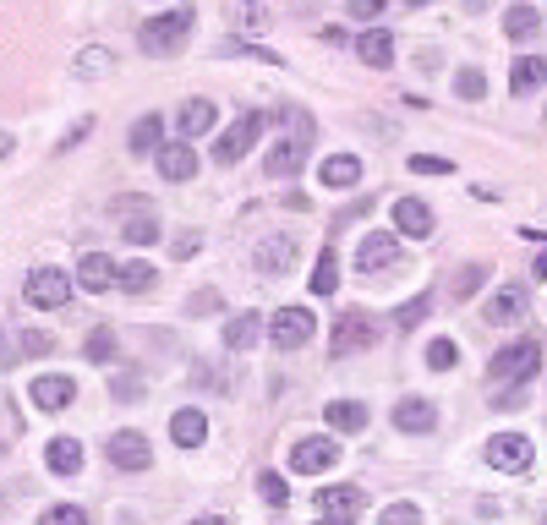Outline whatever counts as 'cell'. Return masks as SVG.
Segmentation results:
<instances>
[{"label": "cell", "instance_id": "74e56055", "mask_svg": "<svg viewBox=\"0 0 547 525\" xmlns=\"http://www.w3.org/2000/svg\"><path fill=\"white\" fill-rule=\"evenodd\" d=\"M378 525H422V509H416V504H389L378 515Z\"/></svg>", "mask_w": 547, "mask_h": 525}, {"label": "cell", "instance_id": "8fae6325", "mask_svg": "<svg viewBox=\"0 0 547 525\" xmlns=\"http://www.w3.org/2000/svg\"><path fill=\"white\" fill-rule=\"evenodd\" d=\"M110 285H115V258L110 252H83V258H77V290L104 296Z\"/></svg>", "mask_w": 547, "mask_h": 525}, {"label": "cell", "instance_id": "d4e9b609", "mask_svg": "<svg viewBox=\"0 0 547 525\" xmlns=\"http://www.w3.org/2000/svg\"><path fill=\"white\" fill-rule=\"evenodd\" d=\"M318 181L323 186H356V181H362V159H356V154H329L318 165Z\"/></svg>", "mask_w": 547, "mask_h": 525}, {"label": "cell", "instance_id": "7dc6e473", "mask_svg": "<svg viewBox=\"0 0 547 525\" xmlns=\"http://www.w3.org/2000/svg\"><path fill=\"white\" fill-rule=\"evenodd\" d=\"M214 307H219L214 290H197V296H192V312H197V318H203V312H214Z\"/></svg>", "mask_w": 547, "mask_h": 525}, {"label": "cell", "instance_id": "f6af8a7d", "mask_svg": "<svg viewBox=\"0 0 547 525\" xmlns=\"http://www.w3.org/2000/svg\"><path fill=\"white\" fill-rule=\"evenodd\" d=\"M17 345H22V356H44V350H50L44 334H17Z\"/></svg>", "mask_w": 547, "mask_h": 525}, {"label": "cell", "instance_id": "f1b7e54d", "mask_svg": "<svg viewBox=\"0 0 547 525\" xmlns=\"http://www.w3.org/2000/svg\"><path fill=\"white\" fill-rule=\"evenodd\" d=\"M115 285L132 290V296H148L159 285V268L154 263H115Z\"/></svg>", "mask_w": 547, "mask_h": 525}, {"label": "cell", "instance_id": "ab89813d", "mask_svg": "<svg viewBox=\"0 0 547 525\" xmlns=\"http://www.w3.org/2000/svg\"><path fill=\"white\" fill-rule=\"evenodd\" d=\"M110 394L115 400H137V394H143V372H115Z\"/></svg>", "mask_w": 547, "mask_h": 525}, {"label": "cell", "instance_id": "c3c4849f", "mask_svg": "<svg viewBox=\"0 0 547 525\" xmlns=\"http://www.w3.org/2000/svg\"><path fill=\"white\" fill-rule=\"evenodd\" d=\"M88 132H93V121H77V126H72V132H66V143H61V148H77V143H83V137H88Z\"/></svg>", "mask_w": 547, "mask_h": 525}, {"label": "cell", "instance_id": "f907efd6", "mask_svg": "<svg viewBox=\"0 0 547 525\" xmlns=\"http://www.w3.org/2000/svg\"><path fill=\"white\" fill-rule=\"evenodd\" d=\"M192 525H230L225 515H203V520H192Z\"/></svg>", "mask_w": 547, "mask_h": 525}, {"label": "cell", "instance_id": "816d5d0a", "mask_svg": "<svg viewBox=\"0 0 547 525\" xmlns=\"http://www.w3.org/2000/svg\"><path fill=\"white\" fill-rule=\"evenodd\" d=\"M531 268H537V279H547V252H542V258H537V263H531Z\"/></svg>", "mask_w": 547, "mask_h": 525}, {"label": "cell", "instance_id": "681fc988", "mask_svg": "<svg viewBox=\"0 0 547 525\" xmlns=\"http://www.w3.org/2000/svg\"><path fill=\"white\" fill-rule=\"evenodd\" d=\"M17 356H22V350H6V334H0V367H11Z\"/></svg>", "mask_w": 547, "mask_h": 525}, {"label": "cell", "instance_id": "1f68e13d", "mask_svg": "<svg viewBox=\"0 0 547 525\" xmlns=\"http://www.w3.org/2000/svg\"><path fill=\"white\" fill-rule=\"evenodd\" d=\"M307 290H312V296H334V290H340V268H334V252H318V268L307 274Z\"/></svg>", "mask_w": 547, "mask_h": 525}, {"label": "cell", "instance_id": "ac0fdd59", "mask_svg": "<svg viewBox=\"0 0 547 525\" xmlns=\"http://www.w3.org/2000/svg\"><path fill=\"white\" fill-rule=\"evenodd\" d=\"M356 263H362L367 274H383L389 263H400V241L383 236V230H378V236H362V252H356Z\"/></svg>", "mask_w": 547, "mask_h": 525}, {"label": "cell", "instance_id": "5bb4252c", "mask_svg": "<svg viewBox=\"0 0 547 525\" xmlns=\"http://www.w3.org/2000/svg\"><path fill=\"white\" fill-rule=\"evenodd\" d=\"M33 405H39V411H66V405L77 400V383L66 378V372H55V378H33Z\"/></svg>", "mask_w": 547, "mask_h": 525}, {"label": "cell", "instance_id": "d590c367", "mask_svg": "<svg viewBox=\"0 0 547 525\" xmlns=\"http://www.w3.org/2000/svg\"><path fill=\"white\" fill-rule=\"evenodd\" d=\"M83 356H88V361H115V334H110V329H93L88 345H83Z\"/></svg>", "mask_w": 547, "mask_h": 525}, {"label": "cell", "instance_id": "4316f807", "mask_svg": "<svg viewBox=\"0 0 547 525\" xmlns=\"http://www.w3.org/2000/svg\"><path fill=\"white\" fill-rule=\"evenodd\" d=\"M126 148H132V154H159V148H165V121H159V115H143V121H132V137H126Z\"/></svg>", "mask_w": 547, "mask_h": 525}, {"label": "cell", "instance_id": "60d3db41", "mask_svg": "<svg viewBox=\"0 0 547 525\" xmlns=\"http://www.w3.org/2000/svg\"><path fill=\"white\" fill-rule=\"evenodd\" d=\"M411 170H416V175H455V165H449V159H433V154H411Z\"/></svg>", "mask_w": 547, "mask_h": 525}, {"label": "cell", "instance_id": "277c9868", "mask_svg": "<svg viewBox=\"0 0 547 525\" xmlns=\"http://www.w3.org/2000/svg\"><path fill=\"white\" fill-rule=\"evenodd\" d=\"M318 334V318H312L307 307H279L274 318H269V340H274V350H301Z\"/></svg>", "mask_w": 547, "mask_h": 525}, {"label": "cell", "instance_id": "11a10c76", "mask_svg": "<svg viewBox=\"0 0 547 525\" xmlns=\"http://www.w3.org/2000/svg\"><path fill=\"white\" fill-rule=\"evenodd\" d=\"M323 525H340V520H323Z\"/></svg>", "mask_w": 547, "mask_h": 525}, {"label": "cell", "instance_id": "e0dca14e", "mask_svg": "<svg viewBox=\"0 0 547 525\" xmlns=\"http://www.w3.org/2000/svg\"><path fill=\"white\" fill-rule=\"evenodd\" d=\"M394 230H405V236H433V208L422 203V197H400L394 203Z\"/></svg>", "mask_w": 547, "mask_h": 525}, {"label": "cell", "instance_id": "83f0119b", "mask_svg": "<svg viewBox=\"0 0 547 525\" xmlns=\"http://www.w3.org/2000/svg\"><path fill=\"white\" fill-rule=\"evenodd\" d=\"M263 334V318L258 312H236V318L225 323V350H252Z\"/></svg>", "mask_w": 547, "mask_h": 525}, {"label": "cell", "instance_id": "603a6c76", "mask_svg": "<svg viewBox=\"0 0 547 525\" xmlns=\"http://www.w3.org/2000/svg\"><path fill=\"white\" fill-rule=\"evenodd\" d=\"M290 263H296V236H269L258 247V268H263V274H290Z\"/></svg>", "mask_w": 547, "mask_h": 525}, {"label": "cell", "instance_id": "bcb514c9", "mask_svg": "<svg viewBox=\"0 0 547 525\" xmlns=\"http://www.w3.org/2000/svg\"><path fill=\"white\" fill-rule=\"evenodd\" d=\"M367 208H372V197H362V203H351V208H340V214H334V225H351V219H367Z\"/></svg>", "mask_w": 547, "mask_h": 525}, {"label": "cell", "instance_id": "2e32d148", "mask_svg": "<svg viewBox=\"0 0 547 525\" xmlns=\"http://www.w3.org/2000/svg\"><path fill=\"white\" fill-rule=\"evenodd\" d=\"M520 318H526V285H504L487 301V323H498V329H515Z\"/></svg>", "mask_w": 547, "mask_h": 525}, {"label": "cell", "instance_id": "44dd1931", "mask_svg": "<svg viewBox=\"0 0 547 525\" xmlns=\"http://www.w3.org/2000/svg\"><path fill=\"white\" fill-rule=\"evenodd\" d=\"M356 50H362V61L372 66V72H389V66H394V33L367 28L362 39H356Z\"/></svg>", "mask_w": 547, "mask_h": 525}, {"label": "cell", "instance_id": "7bdbcfd3", "mask_svg": "<svg viewBox=\"0 0 547 525\" xmlns=\"http://www.w3.org/2000/svg\"><path fill=\"white\" fill-rule=\"evenodd\" d=\"M482 279H487V268L482 263H471V268H465V274L455 279V296L465 301V296H476V285H482Z\"/></svg>", "mask_w": 547, "mask_h": 525}, {"label": "cell", "instance_id": "4fadbf2b", "mask_svg": "<svg viewBox=\"0 0 547 525\" xmlns=\"http://www.w3.org/2000/svg\"><path fill=\"white\" fill-rule=\"evenodd\" d=\"M318 515L351 525L356 515H362V487H323V493H318Z\"/></svg>", "mask_w": 547, "mask_h": 525}, {"label": "cell", "instance_id": "8d00e7d4", "mask_svg": "<svg viewBox=\"0 0 547 525\" xmlns=\"http://www.w3.org/2000/svg\"><path fill=\"white\" fill-rule=\"evenodd\" d=\"M455 93H460V99H482V93H487V77L476 72V66H465V72L455 77Z\"/></svg>", "mask_w": 547, "mask_h": 525}, {"label": "cell", "instance_id": "8992f818", "mask_svg": "<svg viewBox=\"0 0 547 525\" xmlns=\"http://www.w3.org/2000/svg\"><path fill=\"white\" fill-rule=\"evenodd\" d=\"M487 465H493V471H509V476L531 471V438L493 433V438H487Z\"/></svg>", "mask_w": 547, "mask_h": 525}, {"label": "cell", "instance_id": "cb8c5ba5", "mask_svg": "<svg viewBox=\"0 0 547 525\" xmlns=\"http://www.w3.org/2000/svg\"><path fill=\"white\" fill-rule=\"evenodd\" d=\"M547 83V55H520L515 66H509V88L515 93H537Z\"/></svg>", "mask_w": 547, "mask_h": 525}, {"label": "cell", "instance_id": "7c38bea8", "mask_svg": "<svg viewBox=\"0 0 547 525\" xmlns=\"http://www.w3.org/2000/svg\"><path fill=\"white\" fill-rule=\"evenodd\" d=\"M394 427H400V433H433V427H438V405L422 400V394H405V400L394 405Z\"/></svg>", "mask_w": 547, "mask_h": 525}, {"label": "cell", "instance_id": "5b68a950", "mask_svg": "<svg viewBox=\"0 0 547 525\" xmlns=\"http://www.w3.org/2000/svg\"><path fill=\"white\" fill-rule=\"evenodd\" d=\"M72 290H77V279L72 274H61V268H33L28 274V301L33 307H66L72 301Z\"/></svg>", "mask_w": 547, "mask_h": 525}, {"label": "cell", "instance_id": "836d02e7", "mask_svg": "<svg viewBox=\"0 0 547 525\" xmlns=\"http://www.w3.org/2000/svg\"><path fill=\"white\" fill-rule=\"evenodd\" d=\"M427 367H433V372H449V367H460V345L449 340V334H444V340H433V345H427Z\"/></svg>", "mask_w": 547, "mask_h": 525}, {"label": "cell", "instance_id": "d6986e66", "mask_svg": "<svg viewBox=\"0 0 547 525\" xmlns=\"http://www.w3.org/2000/svg\"><path fill=\"white\" fill-rule=\"evenodd\" d=\"M176 121H181V143H192V137H208V132H214L219 110H214V104H208V99H186Z\"/></svg>", "mask_w": 547, "mask_h": 525}, {"label": "cell", "instance_id": "e575fe53", "mask_svg": "<svg viewBox=\"0 0 547 525\" xmlns=\"http://www.w3.org/2000/svg\"><path fill=\"white\" fill-rule=\"evenodd\" d=\"M258 493H263V504H274V509L290 504V487H285V476H279V471H263L258 476Z\"/></svg>", "mask_w": 547, "mask_h": 525}, {"label": "cell", "instance_id": "ee69618b", "mask_svg": "<svg viewBox=\"0 0 547 525\" xmlns=\"http://www.w3.org/2000/svg\"><path fill=\"white\" fill-rule=\"evenodd\" d=\"M383 6H389V0H345V11H351L356 22H372V17H383Z\"/></svg>", "mask_w": 547, "mask_h": 525}, {"label": "cell", "instance_id": "db71d44e", "mask_svg": "<svg viewBox=\"0 0 547 525\" xmlns=\"http://www.w3.org/2000/svg\"><path fill=\"white\" fill-rule=\"evenodd\" d=\"M405 6H427V0H405Z\"/></svg>", "mask_w": 547, "mask_h": 525}, {"label": "cell", "instance_id": "7a4b0ae2", "mask_svg": "<svg viewBox=\"0 0 547 525\" xmlns=\"http://www.w3.org/2000/svg\"><path fill=\"white\" fill-rule=\"evenodd\" d=\"M263 126H269V121H263L258 110L236 115V121H230V132H219V137H214V165H225V170H230V165H241V159H247V148L263 137Z\"/></svg>", "mask_w": 547, "mask_h": 525}, {"label": "cell", "instance_id": "9c48e42d", "mask_svg": "<svg viewBox=\"0 0 547 525\" xmlns=\"http://www.w3.org/2000/svg\"><path fill=\"white\" fill-rule=\"evenodd\" d=\"M367 345H378V323L367 312H345L334 323V356H351V350H367Z\"/></svg>", "mask_w": 547, "mask_h": 525}, {"label": "cell", "instance_id": "30bf717a", "mask_svg": "<svg viewBox=\"0 0 547 525\" xmlns=\"http://www.w3.org/2000/svg\"><path fill=\"white\" fill-rule=\"evenodd\" d=\"M110 465H121V471H148V465H154V449H148V438L137 433V427H121V433L110 438Z\"/></svg>", "mask_w": 547, "mask_h": 525}, {"label": "cell", "instance_id": "ffe728a7", "mask_svg": "<svg viewBox=\"0 0 547 525\" xmlns=\"http://www.w3.org/2000/svg\"><path fill=\"white\" fill-rule=\"evenodd\" d=\"M115 208H121V214H126V208H132V219H126V241H132V247H154V241H159V219H154V208H148V203H115Z\"/></svg>", "mask_w": 547, "mask_h": 525}, {"label": "cell", "instance_id": "52a82bcc", "mask_svg": "<svg viewBox=\"0 0 547 525\" xmlns=\"http://www.w3.org/2000/svg\"><path fill=\"white\" fill-rule=\"evenodd\" d=\"M334 465H340V443L334 438H301L290 449V471H301V476H323Z\"/></svg>", "mask_w": 547, "mask_h": 525}, {"label": "cell", "instance_id": "9a60e30c", "mask_svg": "<svg viewBox=\"0 0 547 525\" xmlns=\"http://www.w3.org/2000/svg\"><path fill=\"white\" fill-rule=\"evenodd\" d=\"M154 165H159L165 181H192V175H197V154H192V143H181V137H176V143H165L154 154Z\"/></svg>", "mask_w": 547, "mask_h": 525}, {"label": "cell", "instance_id": "d6a6232c", "mask_svg": "<svg viewBox=\"0 0 547 525\" xmlns=\"http://www.w3.org/2000/svg\"><path fill=\"white\" fill-rule=\"evenodd\" d=\"M115 66V55L110 50H99V44H88L83 55H77V77H104Z\"/></svg>", "mask_w": 547, "mask_h": 525}, {"label": "cell", "instance_id": "ba28073f", "mask_svg": "<svg viewBox=\"0 0 547 525\" xmlns=\"http://www.w3.org/2000/svg\"><path fill=\"white\" fill-rule=\"evenodd\" d=\"M307 154H312V126H301V132L279 137V143L269 148V159H263V170H269V175H296L301 165H307Z\"/></svg>", "mask_w": 547, "mask_h": 525}, {"label": "cell", "instance_id": "f5cc1de1", "mask_svg": "<svg viewBox=\"0 0 547 525\" xmlns=\"http://www.w3.org/2000/svg\"><path fill=\"white\" fill-rule=\"evenodd\" d=\"M6 154H11V137H6V132H0V159H6Z\"/></svg>", "mask_w": 547, "mask_h": 525}, {"label": "cell", "instance_id": "6da1fadb", "mask_svg": "<svg viewBox=\"0 0 547 525\" xmlns=\"http://www.w3.org/2000/svg\"><path fill=\"white\" fill-rule=\"evenodd\" d=\"M192 22H197V11L192 6H176V11H165V17L143 22L137 44H143L148 55H176L181 44H186V33H192Z\"/></svg>", "mask_w": 547, "mask_h": 525}, {"label": "cell", "instance_id": "f35d334b", "mask_svg": "<svg viewBox=\"0 0 547 525\" xmlns=\"http://www.w3.org/2000/svg\"><path fill=\"white\" fill-rule=\"evenodd\" d=\"M39 525H88V515L77 504H55V509H44Z\"/></svg>", "mask_w": 547, "mask_h": 525}, {"label": "cell", "instance_id": "7402d4cb", "mask_svg": "<svg viewBox=\"0 0 547 525\" xmlns=\"http://www.w3.org/2000/svg\"><path fill=\"white\" fill-rule=\"evenodd\" d=\"M170 438H176L181 449H197V443L208 438V416H203V411H192V405H181V411L170 416Z\"/></svg>", "mask_w": 547, "mask_h": 525}, {"label": "cell", "instance_id": "9f6ffc18", "mask_svg": "<svg viewBox=\"0 0 547 525\" xmlns=\"http://www.w3.org/2000/svg\"><path fill=\"white\" fill-rule=\"evenodd\" d=\"M542 525H547V515H542Z\"/></svg>", "mask_w": 547, "mask_h": 525}, {"label": "cell", "instance_id": "3957f363", "mask_svg": "<svg viewBox=\"0 0 547 525\" xmlns=\"http://www.w3.org/2000/svg\"><path fill=\"white\" fill-rule=\"evenodd\" d=\"M537 361H542V345L537 340H515V345H504L493 361H487V378L526 383V378H537Z\"/></svg>", "mask_w": 547, "mask_h": 525}, {"label": "cell", "instance_id": "484cf974", "mask_svg": "<svg viewBox=\"0 0 547 525\" xmlns=\"http://www.w3.org/2000/svg\"><path fill=\"white\" fill-rule=\"evenodd\" d=\"M323 416H329V427H334V433H362V427L372 422V411H367L362 400H334Z\"/></svg>", "mask_w": 547, "mask_h": 525}, {"label": "cell", "instance_id": "4dcf8cb0", "mask_svg": "<svg viewBox=\"0 0 547 525\" xmlns=\"http://www.w3.org/2000/svg\"><path fill=\"white\" fill-rule=\"evenodd\" d=\"M44 460H50V471L77 476V471H83V443H77V438H55L50 449H44Z\"/></svg>", "mask_w": 547, "mask_h": 525}, {"label": "cell", "instance_id": "f546056e", "mask_svg": "<svg viewBox=\"0 0 547 525\" xmlns=\"http://www.w3.org/2000/svg\"><path fill=\"white\" fill-rule=\"evenodd\" d=\"M504 33H509L515 44L537 39V33H542V11H537V6H509V11H504Z\"/></svg>", "mask_w": 547, "mask_h": 525}, {"label": "cell", "instance_id": "b9f144b4", "mask_svg": "<svg viewBox=\"0 0 547 525\" xmlns=\"http://www.w3.org/2000/svg\"><path fill=\"white\" fill-rule=\"evenodd\" d=\"M427 312H433V296H416L411 307H400V329H416V323H422Z\"/></svg>", "mask_w": 547, "mask_h": 525}]
</instances>
